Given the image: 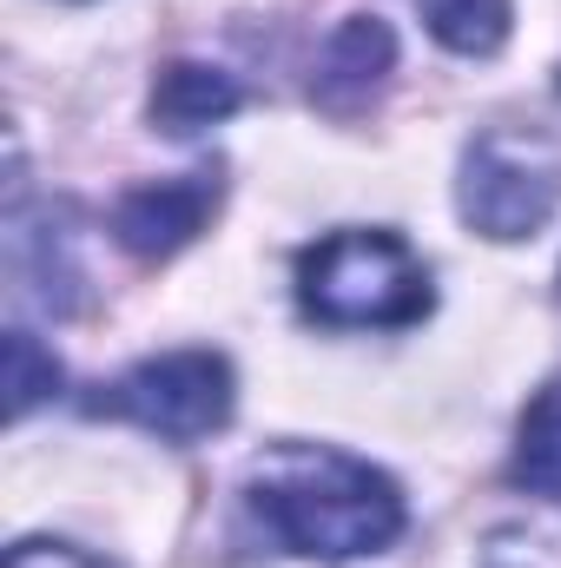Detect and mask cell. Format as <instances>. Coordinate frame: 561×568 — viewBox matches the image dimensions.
Masks as SVG:
<instances>
[{
	"label": "cell",
	"instance_id": "obj_3",
	"mask_svg": "<svg viewBox=\"0 0 561 568\" xmlns=\"http://www.w3.org/2000/svg\"><path fill=\"white\" fill-rule=\"evenodd\" d=\"M462 219L482 239H536L561 205V159L549 140L536 133H509L489 126L482 140H469L462 152V185H456Z\"/></svg>",
	"mask_w": 561,
	"mask_h": 568
},
{
	"label": "cell",
	"instance_id": "obj_4",
	"mask_svg": "<svg viewBox=\"0 0 561 568\" xmlns=\"http://www.w3.org/2000/svg\"><path fill=\"white\" fill-rule=\"evenodd\" d=\"M232 404H238V390H232V364L218 351H172V357H145L126 377H113L93 410L152 429L159 443H198L232 424Z\"/></svg>",
	"mask_w": 561,
	"mask_h": 568
},
{
	"label": "cell",
	"instance_id": "obj_8",
	"mask_svg": "<svg viewBox=\"0 0 561 568\" xmlns=\"http://www.w3.org/2000/svg\"><path fill=\"white\" fill-rule=\"evenodd\" d=\"M238 100H245V93H238L232 73H218V67H205V60H172V67L159 73V87H152V126L172 133V140H192V133L232 120Z\"/></svg>",
	"mask_w": 561,
	"mask_h": 568
},
{
	"label": "cell",
	"instance_id": "obj_10",
	"mask_svg": "<svg viewBox=\"0 0 561 568\" xmlns=\"http://www.w3.org/2000/svg\"><path fill=\"white\" fill-rule=\"evenodd\" d=\"M509 476L536 496H561V377L522 410V436H516V463Z\"/></svg>",
	"mask_w": 561,
	"mask_h": 568
},
{
	"label": "cell",
	"instance_id": "obj_1",
	"mask_svg": "<svg viewBox=\"0 0 561 568\" xmlns=\"http://www.w3.org/2000/svg\"><path fill=\"white\" fill-rule=\"evenodd\" d=\"M245 503L278 549L317 562L384 556L410 523L404 489L330 443H272L245 469Z\"/></svg>",
	"mask_w": 561,
	"mask_h": 568
},
{
	"label": "cell",
	"instance_id": "obj_2",
	"mask_svg": "<svg viewBox=\"0 0 561 568\" xmlns=\"http://www.w3.org/2000/svg\"><path fill=\"white\" fill-rule=\"evenodd\" d=\"M297 304L330 331H404L436 311L429 265L397 232H330L297 258Z\"/></svg>",
	"mask_w": 561,
	"mask_h": 568
},
{
	"label": "cell",
	"instance_id": "obj_12",
	"mask_svg": "<svg viewBox=\"0 0 561 568\" xmlns=\"http://www.w3.org/2000/svg\"><path fill=\"white\" fill-rule=\"evenodd\" d=\"M7 568H106V562H93V556L73 549V542H20V549L7 556Z\"/></svg>",
	"mask_w": 561,
	"mask_h": 568
},
{
	"label": "cell",
	"instance_id": "obj_9",
	"mask_svg": "<svg viewBox=\"0 0 561 568\" xmlns=\"http://www.w3.org/2000/svg\"><path fill=\"white\" fill-rule=\"evenodd\" d=\"M417 7L429 20V33L462 60H489L509 40V20H516L509 0H417Z\"/></svg>",
	"mask_w": 561,
	"mask_h": 568
},
{
	"label": "cell",
	"instance_id": "obj_7",
	"mask_svg": "<svg viewBox=\"0 0 561 568\" xmlns=\"http://www.w3.org/2000/svg\"><path fill=\"white\" fill-rule=\"evenodd\" d=\"M390 73H397V33H390L377 13H350V20L324 40V53H317L310 100H317L324 113L350 120V113H364V106L384 93Z\"/></svg>",
	"mask_w": 561,
	"mask_h": 568
},
{
	"label": "cell",
	"instance_id": "obj_11",
	"mask_svg": "<svg viewBox=\"0 0 561 568\" xmlns=\"http://www.w3.org/2000/svg\"><path fill=\"white\" fill-rule=\"evenodd\" d=\"M60 390V364H53V351L33 337V331H7V417L20 424V417H33L47 397Z\"/></svg>",
	"mask_w": 561,
	"mask_h": 568
},
{
	"label": "cell",
	"instance_id": "obj_6",
	"mask_svg": "<svg viewBox=\"0 0 561 568\" xmlns=\"http://www.w3.org/2000/svg\"><path fill=\"white\" fill-rule=\"evenodd\" d=\"M7 278L13 297L67 317L80 311V258H73V232L60 225V212H27L20 199H7Z\"/></svg>",
	"mask_w": 561,
	"mask_h": 568
},
{
	"label": "cell",
	"instance_id": "obj_5",
	"mask_svg": "<svg viewBox=\"0 0 561 568\" xmlns=\"http://www.w3.org/2000/svg\"><path fill=\"white\" fill-rule=\"evenodd\" d=\"M218 192H225L218 165H198V172H178V179L133 185V192L113 205V239H120L133 258L159 265V258L185 252V245L205 232V219L218 212Z\"/></svg>",
	"mask_w": 561,
	"mask_h": 568
}]
</instances>
